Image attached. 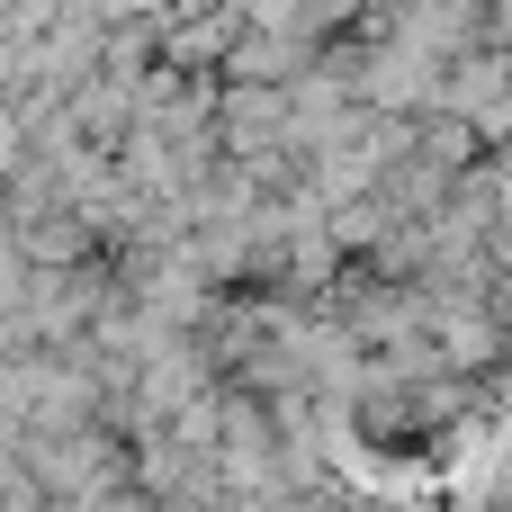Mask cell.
<instances>
[{"label":"cell","instance_id":"obj_1","mask_svg":"<svg viewBox=\"0 0 512 512\" xmlns=\"http://www.w3.org/2000/svg\"><path fill=\"white\" fill-rule=\"evenodd\" d=\"M441 108H459L486 144H512V54H504V45H468V54L450 63Z\"/></svg>","mask_w":512,"mask_h":512}]
</instances>
